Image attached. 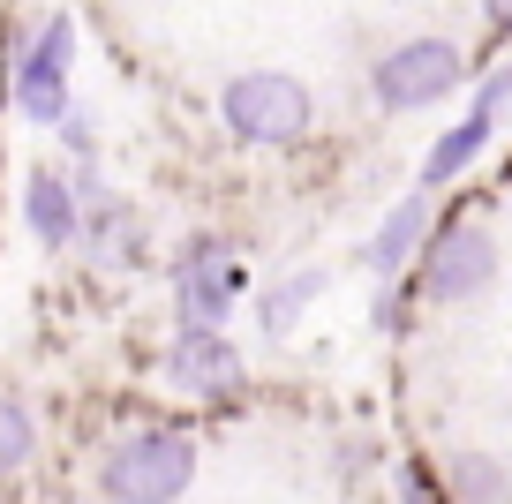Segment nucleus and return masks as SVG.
I'll list each match as a JSON object with an SVG mask.
<instances>
[{
    "label": "nucleus",
    "instance_id": "f257e3e1",
    "mask_svg": "<svg viewBox=\"0 0 512 504\" xmlns=\"http://www.w3.org/2000/svg\"><path fill=\"white\" fill-rule=\"evenodd\" d=\"M219 121L241 151H294L317 128V98L294 68H241L219 91Z\"/></svg>",
    "mask_w": 512,
    "mask_h": 504
},
{
    "label": "nucleus",
    "instance_id": "f03ea898",
    "mask_svg": "<svg viewBox=\"0 0 512 504\" xmlns=\"http://www.w3.org/2000/svg\"><path fill=\"white\" fill-rule=\"evenodd\" d=\"M497 271H505L497 234L475 211H445L430 226V241H422V256H415V294L437 301V309H467V301H482L497 286Z\"/></svg>",
    "mask_w": 512,
    "mask_h": 504
},
{
    "label": "nucleus",
    "instance_id": "7ed1b4c3",
    "mask_svg": "<svg viewBox=\"0 0 512 504\" xmlns=\"http://www.w3.org/2000/svg\"><path fill=\"white\" fill-rule=\"evenodd\" d=\"M189 482H196V437H181V429H128L98 459L106 504H181Z\"/></svg>",
    "mask_w": 512,
    "mask_h": 504
},
{
    "label": "nucleus",
    "instance_id": "20e7f679",
    "mask_svg": "<svg viewBox=\"0 0 512 504\" xmlns=\"http://www.w3.org/2000/svg\"><path fill=\"white\" fill-rule=\"evenodd\" d=\"M249 294V271H241L234 241L196 226L174 256V331H226Z\"/></svg>",
    "mask_w": 512,
    "mask_h": 504
},
{
    "label": "nucleus",
    "instance_id": "39448f33",
    "mask_svg": "<svg viewBox=\"0 0 512 504\" xmlns=\"http://www.w3.org/2000/svg\"><path fill=\"white\" fill-rule=\"evenodd\" d=\"M467 83V53L452 38H400L392 53L369 61V98L377 113H430Z\"/></svg>",
    "mask_w": 512,
    "mask_h": 504
},
{
    "label": "nucleus",
    "instance_id": "423d86ee",
    "mask_svg": "<svg viewBox=\"0 0 512 504\" xmlns=\"http://www.w3.org/2000/svg\"><path fill=\"white\" fill-rule=\"evenodd\" d=\"M76 16L68 8H53L46 23L31 31V46H16V76H8V91H16V113L31 128H61V113L76 106Z\"/></svg>",
    "mask_w": 512,
    "mask_h": 504
},
{
    "label": "nucleus",
    "instance_id": "0eeeda50",
    "mask_svg": "<svg viewBox=\"0 0 512 504\" xmlns=\"http://www.w3.org/2000/svg\"><path fill=\"white\" fill-rule=\"evenodd\" d=\"M159 377L174 384L181 399H234L241 384H249V362H241V347L226 339V331H174L159 354Z\"/></svg>",
    "mask_w": 512,
    "mask_h": 504
},
{
    "label": "nucleus",
    "instance_id": "6e6552de",
    "mask_svg": "<svg viewBox=\"0 0 512 504\" xmlns=\"http://www.w3.org/2000/svg\"><path fill=\"white\" fill-rule=\"evenodd\" d=\"M76 249L91 256L98 271H144V264H151V219L128 204L121 189H98L91 204H83Z\"/></svg>",
    "mask_w": 512,
    "mask_h": 504
},
{
    "label": "nucleus",
    "instance_id": "1a4fd4ad",
    "mask_svg": "<svg viewBox=\"0 0 512 504\" xmlns=\"http://www.w3.org/2000/svg\"><path fill=\"white\" fill-rule=\"evenodd\" d=\"M430 226H437L430 189L400 196V204H392L377 226H369V241H362V264L377 271V279H415V256H422V241H430Z\"/></svg>",
    "mask_w": 512,
    "mask_h": 504
},
{
    "label": "nucleus",
    "instance_id": "9d476101",
    "mask_svg": "<svg viewBox=\"0 0 512 504\" xmlns=\"http://www.w3.org/2000/svg\"><path fill=\"white\" fill-rule=\"evenodd\" d=\"M23 226H31L38 249H76L83 204H76V189H68V174H53V166H31V174H23Z\"/></svg>",
    "mask_w": 512,
    "mask_h": 504
},
{
    "label": "nucleus",
    "instance_id": "9b49d317",
    "mask_svg": "<svg viewBox=\"0 0 512 504\" xmlns=\"http://www.w3.org/2000/svg\"><path fill=\"white\" fill-rule=\"evenodd\" d=\"M490 136H497V128H490V121H475V113H467V121H452V128H437V143H430V151H422L415 181H422V189H430V196H445L452 181H467V174H475V166H482V151H490Z\"/></svg>",
    "mask_w": 512,
    "mask_h": 504
},
{
    "label": "nucleus",
    "instance_id": "f8f14e48",
    "mask_svg": "<svg viewBox=\"0 0 512 504\" xmlns=\"http://www.w3.org/2000/svg\"><path fill=\"white\" fill-rule=\"evenodd\" d=\"M324 286H332L324 264H302V271H287V279H272L256 294V331H264V339H294V324L309 316V301H317Z\"/></svg>",
    "mask_w": 512,
    "mask_h": 504
},
{
    "label": "nucleus",
    "instance_id": "ddd939ff",
    "mask_svg": "<svg viewBox=\"0 0 512 504\" xmlns=\"http://www.w3.org/2000/svg\"><path fill=\"white\" fill-rule=\"evenodd\" d=\"M445 497L452 504H512V467L497 452H452L445 459Z\"/></svg>",
    "mask_w": 512,
    "mask_h": 504
},
{
    "label": "nucleus",
    "instance_id": "4468645a",
    "mask_svg": "<svg viewBox=\"0 0 512 504\" xmlns=\"http://www.w3.org/2000/svg\"><path fill=\"white\" fill-rule=\"evenodd\" d=\"M31 459H38V422H31V407H23V399L0 392V482H16Z\"/></svg>",
    "mask_w": 512,
    "mask_h": 504
},
{
    "label": "nucleus",
    "instance_id": "2eb2a0df",
    "mask_svg": "<svg viewBox=\"0 0 512 504\" xmlns=\"http://www.w3.org/2000/svg\"><path fill=\"white\" fill-rule=\"evenodd\" d=\"M415 279H377V301H369V324L377 331H407L415 324Z\"/></svg>",
    "mask_w": 512,
    "mask_h": 504
},
{
    "label": "nucleus",
    "instance_id": "dca6fc26",
    "mask_svg": "<svg viewBox=\"0 0 512 504\" xmlns=\"http://www.w3.org/2000/svg\"><path fill=\"white\" fill-rule=\"evenodd\" d=\"M53 136L68 143V158H76V166H98V128H91V113H83V106H68Z\"/></svg>",
    "mask_w": 512,
    "mask_h": 504
},
{
    "label": "nucleus",
    "instance_id": "f3484780",
    "mask_svg": "<svg viewBox=\"0 0 512 504\" xmlns=\"http://www.w3.org/2000/svg\"><path fill=\"white\" fill-rule=\"evenodd\" d=\"M505 106H512V61H505V68H490V76L475 83V121H490V128H497V113H505Z\"/></svg>",
    "mask_w": 512,
    "mask_h": 504
},
{
    "label": "nucleus",
    "instance_id": "a211bd4d",
    "mask_svg": "<svg viewBox=\"0 0 512 504\" xmlns=\"http://www.w3.org/2000/svg\"><path fill=\"white\" fill-rule=\"evenodd\" d=\"M400 497H407V504H452L445 489L430 482V467H400Z\"/></svg>",
    "mask_w": 512,
    "mask_h": 504
},
{
    "label": "nucleus",
    "instance_id": "6ab92c4d",
    "mask_svg": "<svg viewBox=\"0 0 512 504\" xmlns=\"http://www.w3.org/2000/svg\"><path fill=\"white\" fill-rule=\"evenodd\" d=\"M482 23H490V38H512V0H482Z\"/></svg>",
    "mask_w": 512,
    "mask_h": 504
},
{
    "label": "nucleus",
    "instance_id": "aec40b11",
    "mask_svg": "<svg viewBox=\"0 0 512 504\" xmlns=\"http://www.w3.org/2000/svg\"><path fill=\"white\" fill-rule=\"evenodd\" d=\"M0 504H8V482H0Z\"/></svg>",
    "mask_w": 512,
    "mask_h": 504
},
{
    "label": "nucleus",
    "instance_id": "412c9836",
    "mask_svg": "<svg viewBox=\"0 0 512 504\" xmlns=\"http://www.w3.org/2000/svg\"><path fill=\"white\" fill-rule=\"evenodd\" d=\"M505 204H512V181H505Z\"/></svg>",
    "mask_w": 512,
    "mask_h": 504
}]
</instances>
